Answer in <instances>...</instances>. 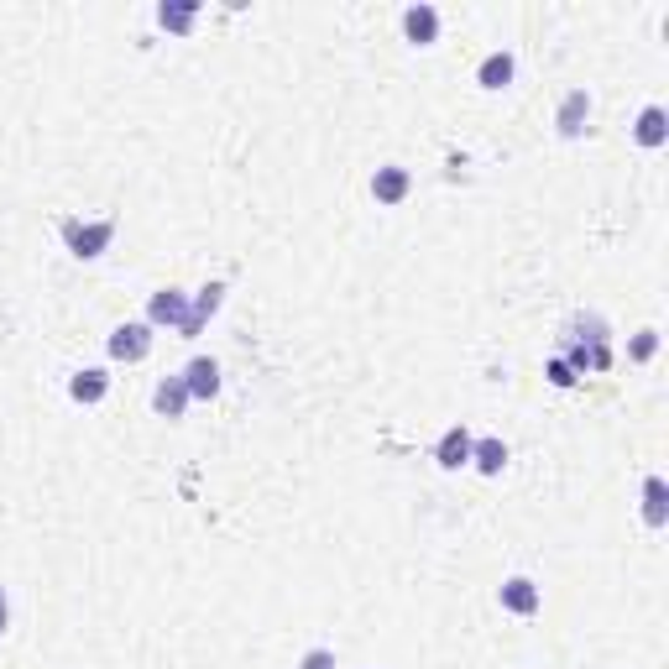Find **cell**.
I'll return each instance as SVG.
<instances>
[{"mask_svg": "<svg viewBox=\"0 0 669 669\" xmlns=\"http://www.w3.org/2000/svg\"><path fill=\"white\" fill-rule=\"evenodd\" d=\"M471 466H476L481 476H502V466H507V445L497 440V434H487V440H471Z\"/></svg>", "mask_w": 669, "mask_h": 669, "instance_id": "5bb4252c", "label": "cell"}, {"mask_svg": "<svg viewBox=\"0 0 669 669\" xmlns=\"http://www.w3.org/2000/svg\"><path fill=\"white\" fill-rule=\"evenodd\" d=\"M147 325H152V330H163V325L183 330V325H189V293L157 288V293H152V304H147Z\"/></svg>", "mask_w": 669, "mask_h": 669, "instance_id": "7a4b0ae2", "label": "cell"}, {"mask_svg": "<svg viewBox=\"0 0 669 669\" xmlns=\"http://www.w3.org/2000/svg\"><path fill=\"white\" fill-rule=\"evenodd\" d=\"M586 121H591V95H586V89H570L565 105H560V115H555L560 136H581V131H586Z\"/></svg>", "mask_w": 669, "mask_h": 669, "instance_id": "9c48e42d", "label": "cell"}, {"mask_svg": "<svg viewBox=\"0 0 669 669\" xmlns=\"http://www.w3.org/2000/svg\"><path fill=\"white\" fill-rule=\"evenodd\" d=\"M183 387H189V398H215L220 392V361L215 356H194L183 366Z\"/></svg>", "mask_w": 669, "mask_h": 669, "instance_id": "52a82bcc", "label": "cell"}, {"mask_svg": "<svg viewBox=\"0 0 669 669\" xmlns=\"http://www.w3.org/2000/svg\"><path fill=\"white\" fill-rule=\"evenodd\" d=\"M194 16H199V6H194V0H183V6H173V0H163V6H157V27H163V32H189L194 27Z\"/></svg>", "mask_w": 669, "mask_h": 669, "instance_id": "2e32d148", "label": "cell"}, {"mask_svg": "<svg viewBox=\"0 0 669 669\" xmlns=\"http://www.w3.org/2000/svg\"><path fill=\"white\" fill-rule=\"evenodd\" d=\"M110 392V372L105 366H84V372H74V382H68V398L74 403H100Z\"/></svg>", "mask_w": 669, "mask_h": 669, "instance_id": "30bf717a", "label": "cell"}, {"mask_svg": "<svg viewBox=\"0 0 669 669\" xmlns=\"http://www.w3.org/2000/svg\"><path fill=\"white\" fill-rule=\"evenodd\" d=\"M152 408L163 413V419H183V408H189V387H183V377L157 382V392H152Z\"/></svg>", "mask_w": 669, "mask_h": 669, "instance_id": "4fadbf2b", "label": "cell"}, {"mask_svg": "<svg viewBox=\"0 0 669 669\" xmlns=\"http://www.w3.org/2000/svg\"><path fill=\"white\" fill-rule=\"evenodd\" d=\"M659 351V330H643L638 340H633V361H649Z\"/></svg>", "mask_w": 669, "mask_h": 669, "instance_id": "ac0fdd59", "label": "cell"}, {"mask_svg": "<svg viewBox=\"0 0 669 669\" xmlns=\"http://www.w3.org/2000/svg\"><path fill=\"white\" fill-rule=\"evenodd\" d=\"M152 351V325L147 319H131V325H121L110 335V361H142Z\"/></svg>", "mask_w": 669, "mask_h": 669, "instance_id": "3957f363", "label": "cell"}, {"mask_svg": "<svg viewBox=\"0 0 669 669\" xmlns=\"http://www.w3.org/2000/svg\"><path fill=\"white\" fill-rule=\"evenodd\" d=\"M403 37L413 48H434V37H440V11L434 6H408L403 11Z\"/></svg>", "mask_w": 669, "mask_h": 669, "instance_id": "8992f818", "label": "cell"}, {"mask_svg": "<svg viewBox=\"0 0 669 669\" xmlns=\"http://www.w3.org/2000/svg\"><path fill=\"white\" fill-rule=\"evenodd\" d=\"M11 628V602H6V586H0V633Z\"/></svg>", "mask_w": 669, "mask_h": 669, "instance_id": "44dd1931", "label": "cell"}, {"mask_svg": "<svg viewBox=\"0 0 669 669\" xmlns=\"http://www.w3.org/2000/svg\"><path fill=\"white\" fill-rule=\"evenodd\" d=\"M298 669H335V654L330 649H309L304 659H298Z\"/></svg>", "mask_w": 669, "mask_h": 669, "instance_id": "d6986e66", "label": "cell"}, {"mask_svg": "<svg viewBox=\"0 0 669 669\" xmlns=\"http://www.w3.org/2000/svg\"><path fill=\"white\" fill-rule=\"evenodd\" d=\"M220 304H225V283H204V288H199V298L189 304V325H183L178 335H199V330H204V319H210Z\"/></svg>", "mask_w": 669, "mask_h": 669, "instance_id": "8fae6325", "label": "cell"}, {"mask_svg": "<svg viewBox=\"0 0 669 669\" xmlns=\"http://www.w3.org/2000/svg\"><path fill=\"white\" fill-rule=\"evenodd\" d=\"M434 460H440L445 471H460V466H471V434L460 429V424H450V429L440 434V445H434Z\"/></svg>", "mask_w": 669, "mask_h": 669, "instance_id": "ba28073f", "label": "cell"}, {"mask_svg": "<svg viewBox=\"0 0 669 669\" xmlns=\"http://www.w3.org/2000/svg\"><path fill=\"white\" fill-rule=\"evenodd\" d=\"M63 236H68V251H74L79 262H95L100 251L110 246V236H115V220H95V225L68 220V225H63Z\"/></svg>", "mask_w": 669, "mask_h": 669, "instance_id": "6da1fadb", "label": "cell"}, {"mask_svg": "<svg viewBox=\"0 0 669 669\" xmlns=\"http://www.w3.org/2000/svg\"><path fill=\"white\" fill-rule=\"evenodd\" d=\"M408 189H413V178H408V168H398V163H387V168L372 173V199L387 204V210H392V204H403Z\"/></svg>", "mask_w": 669, "mask_h": 669, "instance_id": "5b68a950", "label": "cell"}, {"mask_svg": "<svg viewBox=\"0 0 669 669\" xmlns=\"http://www.w3.org/2000/svg\"><path fill=\"white\" fill-rule=\"evenodd\" d=\"M513 53H487V58H481V68H476V84L481 89H507V84H513Z\"/></svg>", "mask_w": 669, "mask_h": 669, "instance_id": "9a60e30c", "label": "cell"}, {"mask_svg": "<svg viewBox=\"0 0 669 669\" xmlns=\"http://www.w3.org/2000/svg\"><path fill=\"white\" fill-rule=\"evenodd\" d=\"M633 136H638L643 147H664V136H669V126H664V110H659V105H649V110H643Z\"/></svg>", "mask_w": 669, "mask_h": 669, "instance_id": "e0dca14e", "label": "cell"}, {"mask_svg": "<svg viewBox=\"0 0 669 669\" xmlns=\"http://www.w3.org/2000/svg\"><path fill=\"white\" fill-rule=\"evenodd\" d=\"M669 487H664V476H643V523L649 528H664L669 523Z\"/></svg>", "mask_w": 669, "mask_h": 669, "instance_id": "7c38bea8", "label": "cell"}, {"mask_svg": "<svg viewBox=\"0 0 669 669\" xmlns=\"http://www.w3.org/2000/svg\"><path fill=\"white\" fill-rule=\"evenodd\" d=\"M497 602H502V612H518V617H534L539 607H544V591L528 581V575H513V581H502V591H497Z\"/></svg>", "mask_w": 669, "mask_h": 669, "instance_id": "277c9868", "label": "cell"}, {"mask_svg": "<svg viewBox=\"0 0 669 669\" xmlns=\"http://www.w3.org/2000/svg\"><path fill=\"white\" fill-rule=\"evenodd\" d=\"M544 372H549V382H555V387H570V382H575V372H570V361H549V366H544Z\"/></svg>", "mask_w": 669, "mask_h": 669, "instance_id": "ffe728a7", "label": "cell"}]
</instances>
